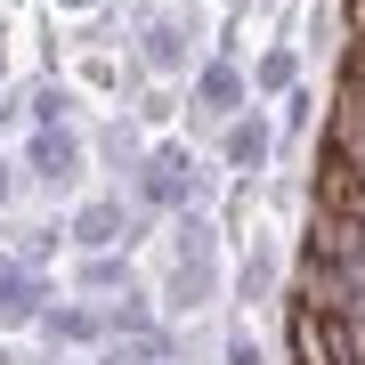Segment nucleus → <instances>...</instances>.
Listing matches in <instances>:
<instances>
[{"mask_svg":"<svg viewBox=\"0 0 365 365\" xmlns=\"http://www.w3.org/2000/svg\"><path fill=\"white\" fill-rule=\"evenodd\" d=\"M16 187H25V170H16V155H0V211L16 203Z\"/></svg>","mask_w":365,"mask_h":365,"instance_id":"16","label":"nucleus"},{"mask_svg":"<svg viewBox=\"0 0 365 365\" xmlns=\"http://www.w3.org/2000/svg\"><path fill=\"white\" fill-rule=\"evenodd\" d=\"M195 41H203V9H195V0H170L163 16L138 25V66L155 73V81H179V73H195V66H187Z\"/></svg>","mask_w":365,"mask_h":365,"instance_id":"5","label":"nucleus"},{"mask_svg":"<svg viewBox=\"0 0 365 365\" xmlns=\"http://www.w3.org/2000/svg\"><path fill=\"white\" fill-rule=\"evenodd\" d=\"M163 227H170V268H163V300L155 309L170 325H187L195 309H211V300L227 292V227H220L211 203L179 211V220H163Z\"/></svg>","mask_w":365,"mask_h":365,"instance_id":"1","label":"nucleus"},{"mask_svg":"<svg viewBox=\"0 0 365 365\" xmlns=\"http://www.w3.org/2000/svg\"><path fill=\"white\" fill-rule=\"evenodd\" d=\"M220 365H268L260 333H252V325H227V341H220Z\"/></svg>","mask_w":365,"mask_h":365,"instance_id":"15","label":"nucleus"},{"mask_svg":"<svg viewBox=\"0 0 365 365\" xmlns=\"http://www.w3.org/2000/svg\"><path fill=\"white\" fill-rule=\"evenodd\" d=\"M0 73H9V66H0Z\"/></svg>","mask_w":365,"mask_h":365,"instance_id":"20","label":"nucleus"},{"mask_svg":"<svg viewBox=\"0 0 365 365\" xmlns=\"http://www.w3.org/2000/svg\"><path fill=\"white\" fill-rule=\"evenodd\" d=\"M244 106H260L252 98V73L235 66V57H195V73H187V114H195V130H227Z\"/></svg>","mask_w":365,"mask_h":365,"instance_id":"4","label":"nucleus"},{"mask_svg":"<svg viewBox=\"0 0 365 365\" xmlns=\"http://www.w3.org/2000/svg\"><path fill=\"white\" fill-rule=\"evenodd\" d=\"M41 333H49L57 349H98V341H114L106 333V309H90V300H57V309L41 317Z\"/></svg>","mask_w":365,"mask_h":365,"instance_id":"10","label":"nucleus"},{"mask_svg":"<svg viewBox=\"0 0 365 365\" xmlns=\"http://www.w3.org/2000/svg\"><path fill=\"white\" fill-rule=\"evenodd\" d=\"M0 365H16V357H9V349H0Z\"/></svg>","mask_w":365,"mask_h":365,"instance_id":"18","label":"nucleus"},{"mask_svg":"<svg viewBox=\"0 0 365 365\" xmlns=\"http://www.w3.org/2000/svg\"><path fill=\"white\" fill-rule=\"evenodd\" d=\"M106 0H57V16H98Z\"/></svg>","mask_w":365,"mask_h":365,"instance_id":"17","label":"nucleus"},{"mask_svg":"<svg viewBox=\"0 0 365 365\" xmlns=\"http://www.w3.org/2000/svg\"><path fill=\"white\" fill-rule=\"evenodd\" d=\"M357 16H365V0H357Z\"/></svg>","mask_w":365,"mask_h":365,"instance_id":"19","label":"nucleus"},{"mask_svg":"<svg viewBox=\"0 0 365 365\" xmlns=\"http://www.w3.org/2000/svg\"><path fill=\"white\" fill-rule=\"evenodd\" d=\"M170 365H179V357H170Z\"/></svg>","mask_w":365,"mask_h":365,"instance_id":"21","label":"nucleus"},{"mask_svg":"<svg viewBox=\"0 0 365 365\" xmlns=\"http://www.w3.org/2000/svg\"><path fill=\"white\" fill-rule=\"evenodd\" d=\"M122 187H130V203L146 211V220H179V211L211 203V170L195 163V146H187V138H155V146H146V163H138Z\"/></svg>","mask_w":365,"mask_h":365,"instance_id":"2","label":"nucleus"},{"mask_svg":"<svg viewBox=\"0 0 365 365\" xmlns=\"http://www.w3.org/2000/svg\"><path fill=\"white\" fill-rule=\"evenodd\" d=\"M90 130L66 122V130H25L16 138V170H25V187H49V195H73L81 170H90Z\"/></svg>","mask_w":365,"mask_h":365,"instance_id":"3","label":"nucleus"},{"mask_svg":"<svg viewBox=\"0 0 365 365\" xmlns=\"http://www.w3.org/2000/svg\"><path fill=\"white\" fill-rule=\"evenodd\" d=\"M138 220H146V211L122 203V187H98V195H81V203L66 211V235H73L81 252H122Z\"/></svg>","mask_w":365,"mask_h":365,"instance_id":"6","label":"nucleus"},{"mask_svg":"<svg viewBox=\"0 0 365 365\" xmlns=\"http://www.w3.org/2000/svg\"><path fill=\"white\" fill-rule=\"evenodd\" d=\"M81 292H130V252H90L81 260Z\"/></svg>","mask_w":365,"mask_h":365,"instance_id":"13","label":"nucleus"},{"mask_svg":"<svg viewBox=\"0 0 365 365\" xmlns=\"http://www.w3.org/2000/svg\"><path fill=\"white\" fill-rule=\"evenodd\" d=\"M25 122H33V130H66V122H73V81L66 73L25 81Z\"/></svg>","mask_w":365,"mask_h":365,"instance_id":"11","label":"nucleus"},{"mask_svg":"<svg viewBox=\"0 0 365 365\" xmlns=\"http://www.w3.org/2000/svg\"><path fill=\"white\" fill-rule=\"evenodd\" d=\"M49 309H57L49 276H41V268H25V260L9 252V260H0V333H25V325H41Z\"/></svg>","mask_w":365,"mask_h":365,"instance_id":"8","label":"nucleus"},{"mask_svg":"<svg viewBox=\"0 0 365 365\" xmlns=\"http://www.w3.org/2000/svg\"><path fill=\"white\" fill-rule=\"evenodd\" d=\"M300 90V49L292 41H276V49L252 57V98H292Z\"/></svg>","mask_w":365,"mask_h":365,"instance_id":"12","label":"nucleus"},{"mask_svg":"<svg viewBox=\"0 0 365 365\" xmlns=\"http://www.w3.org/2000/svg\"><path fill=\"white\" fill-rule=\"evenodd\" d=\"M317 122V90H292V98H276V138H300Z\"/></svg>","mask_w":365,"mask_h":365,"instance_id":"14","label":"nucleus"},{"mask_svg":"<svg viewBox=\"0 0 365 365\" xmlns=\"http://www.w3.org/2000/svg\"><path fill=\"white\" fill-rule=\"evenodd\" d=\"M276 284H284L276 244H268V235H244V244H235V300H244V309H268Z\"/></svg>","mask_w":365,"mask_h":365,"instance_id":"9","label":"nucleus"},{"mask_svg":"<svg viewBox=\"0 0 365 365\" xmlns=\"http://www.w3.org/2000/svg\"><path fill=\"white\" fill-rule=\"evenodd\" d=\"M276 146H284V138H276V114H268V106H244V114L220 130V170H227V179H260V170L276 163Z\"/></svg>","mask_w":365,"mask_h":365,"instance_id":"7","label":"nucleus"}]
</instances>
